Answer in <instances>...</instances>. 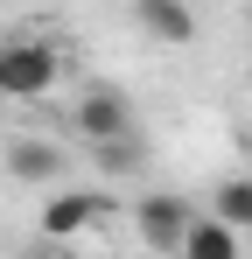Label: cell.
I'll return each instance as SVG.
<instances>
[{
    "label": "cell",
    "instance_id": "6da1fadb",
    "mask_svg": "<svg viewBox=\"0 0 252 259\" xmlns=\"http://www.w3.org/2000/svg\"><path fill=\"white\" fill-rule=\"evenodd\" d=\"M56 84H63V49H56V42H42V35L0 42V98L35 105V98H49Z\"/></svg>",
    "mask_w": 252,
    "mask_h": 259
},
{
    "label": "cell",
    "instance_id": "7a4b0ae2",
    "mask_svg": "<svg viewBox=\"0 0 252 259\" xmlns=\"http://www.w3.org/2000/svg\"><path fill=\"white\" fill-rule=\"evenodd\" d=\"M133 126V98H126L119 84H84L77 105H70V133H77L84 147L91 140H112V133Z\"/></svg>",
    "mask_w": 252,
    "mask_h": 259
},
{
    "label": "cell",
    "instance_id": "3957f363",
    "mask_svg": "<svg viewBox=\"0 0 252 259\" xmlns=\"http://www.w3.org/2000/svg\"><path fill=\"white\" fill-rule=\"evenodd\" d=\"M196 203H182V196H168V189H147V196H133V231H140V245H154V252H182V224H189Z\"/></svg>",
    "mask_w": 252,
    "mask_h": 259
},
{
    "label": "cell",
    "instance_id": "277c9868",
    "mask_svg": "<svg viewBox=\"0 0 252 259\" xmlns=\"http://www.w3.org/2000/svg\"><path fill=\"white\" fill-rule=\"evenodd\" d=\"M105 210H112L105 189H56V196L42 203V238H84Z\"/></svg>",
    "mask_w": 252,
    "mask_h": 259
},
{
    "label": "cell",
    "instance_id": "5b68a950",
    "mask_svg": "<svg viewBox=\"0 0 252 259\" xmlns=\"http://www.w3.org/2000/svg\"><path fill=\"white\" fill-rule=\"evenodd\" d=\"M133 28H140L147 42H161V49H189L203 21H196L189 0H133Z\"/></svg>",
    "mask_w": 252,
    "mask_h": 259
},
{
    "label": "cell",
    "instance_id": "8992f818",
    "mask_svg": "<svg viewBox=\"0 0 252 259\" xmlns=\"http://www.w3.org/2000/svg\"><path fill=\"white\" fill-rule=\"evenodd\" d=\"M238 245H245V231H238L231 217H217L210 203L189 210V224H182V259H231Z\"/></svg>",
    "mask_w": 252,
    "mask_h": 259
},
{
    "label": "cell",
    "instance_id": "52a82bcc",
    "mask_svg": "<svg viewBox=\"0 0 252 259\" xmlns=\"http://www.w3.org/2000/svg\"><path fill=\"white\" fill-rule=\"evenodd\" d=\"M7 175L14 182H35V189H49V182H63V147H49V140H14L7 147Z\"/></svg>",
    "mask_w": 252,
    "mask_h": 259
},
{
    "label": "cell",
    "instance_id": "ba28073f",
    "mask_svg": "<svg viewBox=\"0 0 252 259\" xmlns=\"http://www.w3.org/2000/svg\"><path fill=\"white\" fill-rule=\"evenodd\" d=\"M91 161H98L105 175H133L140 168V126L112 133V140H91Z\"/></svg>",
    "mask_w": 252,
    "mask_h": 259
},
{
    "label": "cell",
    "instance_id": "9c48e42d",
    "mask_svg": "<svg viewBox=\"0 0 252 259\" xmlns=\"http://www.w3.org/2000/svg\"><path fill=\"white\" fill-rule=\"evenodd\" d=\"M210 210L231 217L238 231H252V175H224V182L210 189Z\"/></svg>",
    "mask_w": 252,
    "mask_h": 259
}]
</instances>
